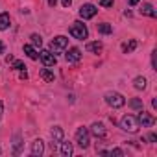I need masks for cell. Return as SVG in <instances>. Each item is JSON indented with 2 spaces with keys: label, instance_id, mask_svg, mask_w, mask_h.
I'll use <instances>...</instances> for the list:
<instances>
[{
  "label": "cell",
  "instance_id": "1",
  "mask_svg": "<svg viewBox=\"0 0 157 157\" xmlns=\"http://www.w3.org/2000/svg\"><path fill=\"white\" fill-rule=\"evenodd\" d=\"M70 35L74 37V39H80V41H83V39H87V35H89V30H87V26L83 24V22H80V21H76V22H72V26H70Z\"/></svg>",
  "mask_w": 157,
  "mask_h": 157
},
{
  "label": "cell",
  "instance_id": "2",
  "mask_svg": "<svg viewBox=\"0 0 157 157\" xmlns=\"http://www.w3.org/2000/svg\"><path fill=\"white\" fill-rule=\"evenodd\" d=\"M120 128H122L124 131H128V133H137L140 126H139V122H137V117L126 115V117H122V120H120Z\"/></svg>",
  "mask_w": 157,
  "mask_h": 157
},
{
  "label": "cell",
  "instance_id": "3",
  "mask_svg": "<svg viewBox=\"0 0 157 157\" xmlns=\"http://www.w3.org/2000/svg\"><path fill=\"white\" fill-rule=\"evenodd\" d=\"M67 46H68V39L63 37V35H57V37H54L52 43H50V52L56 56V54H61Z\"/></svg>",
  "mask_w": 157,
  "mask_h": 157
},
{
  "label": "cell",
  "instance_id": "4",
  "mask_svg": "<svg viewBox=\"0 0 157 157\" xmlns=\"http://www.w3.org/2000/svg\"><path fill=\"white\" fill-rule=\"evenodd\" d=\"M105 102L111 105V107H115V109H118V107H122L124 104H126V98L120 94V93H115V91H109V93H105Z\"/></svg>",
  "mask_w": 157,
  "mask_h": 157
},
{
  "label": "cell",
  "instance_id": "5",
  "mask_svg": "<svg viewBox=\"0 0 157 157\" xmlns=\"http://www.w3.org/2000/svg\"><path fill=\"white\" fill-rule=\"evenodd\" d=\"M89 129L87 128H78V131H76V142H78V146H80V148H89V142H91V139H89Z\"/></svg>",
  "mask_w": 157,
  "mask_h": 157
},
{
  "label": "cell",
  "instance_id": "6",
  "mask_svg": "<svg viewBox=\"0 0 157 157\" xmlns=\"http://www.w3.org/2000/svg\"><path fill=\"white\" fill-rule=\"evenodd\" d=\"M96 13H98V8L94 4H83L80 8V17L82 19H93Z\"/></svg>",
  "mask_w": 157,
  "mask_h": 157
},
{
  "label": "cell",
  "instance_id": "7",
  "mask_svg": "<svg viewBox=\"0 0 157 157\" xmlns=\"http://www.w3.org/2000/svg\"><path fill=\"white\" fill-rule=\"evenodd\" d=\"M39 57H41V61H43V65H44V67H54V65L57 63V57H56L50 50H41Z\"/></svg>",
  "mask_w": 157,
  "mask_h": 157
},
{
  "label": "cell",
  "instance_id": "8",
  "mask_svg": "<svg viewBox=\"0 0 157 157\" xmlns=\"http://www.w3.org/2000/svg\"><path fill=\"white\" fill-rule=\"evenodd\" d=\"M137 122H139V126H142V128H150V126L155 124V118L140 109V113H139V117H137Z\"/></svg>",
  "mask_w": 157,
  "mask_h": 157
},
{
  "label": "cell",
  "instance_id": "9",
  "mask_svg": "<svg viewBox=\"0 0 157 157\" xmlns=\"http://www.w3.org/2000/svg\"><path fill=\"white\" fill-rule=\"evenodd\" d=\"M65 59H67L68 63H78V61L82 59V50L76 48V46H72V48L65 54Z\"/></svg>",
  "mask_w": 157,
  "mask_h": 157
},
{
  "label": "cell",
  "instance_id": "10",
  "mask_svg": "<svg viewBox=\"0 0 157 157\" xmlns=\"http://www.w3.org/2000/svg\"><path fill=\"white\" fill-rule=\"evenodd\" d=\"M50 137H52V148L56 150V146L63 140V129H61L59 126H54L52 131H50Z\"/></svg>",
  "mask_w": 157,
  "mask_h": 157
},
{
  "label": "cell",
  "instance_id": "11",
  "mask_svg": "<svg viewBox=\"0 0 157 157\" xmlns=\"http://www.w3.org/2000/svg\"><path fill=\"white\" fill-rule=\"evenodd\" d=\"M89 133H93V135L98 137V139H104V137H105V126H104L102 122H94V124L91 126Z\"/></svg>",
  "mask_w": 157,
  "mask_h": 157
},
{
  "label": "cell",
  "instance_id": "12",
  "mask_svg": "<svg viewBox=\"0 0 157 157\" xmlns=\"http://www.w3.org/2000/svg\"><path fill=\"white\" fill-rule=\"evenodd\" d=\"M43 153H44V142H43L41 139L33 140V142H32V155H33V157H41Z\"/></svg>",
  "mask_w": 157,
  "mask_h": 157
},
{
  "label": "cell",
  "instance_id": "13",
  "mask_svg": "<svg viewBox=\"0 0 157 157\" xmlns=\"http://www.w3.org/2000/svg\"><path fill=\"white\" fill-rule=\"evenodd\" d=\"M140 13H142V15H148V17H151V19H155V17H157V11L153 10V6H151V4H142Z\"/></svg>",
  "mask_w": 157,
  "mask_h": 157
},
{
  "label": "cell",
  "instance_id": "14",
  "mask_svg": "<svg viewBox=\"0 0 157 157\" xmlns=\"http://www.w3.org/2000/svg\"><path fill=\"white\" fill-rule=\"evenodd\" d=\"M102 48H104V44H102L100 41L87 43V46H85V50H87V52H93V54H98V52H102Z\"/></svg>",
  "mask_w": 157,
  "mask_h": 157
},
{
  "label": "cell",
  "instance_id": "15",
  "mask_svg": "<svg viewBox=\"0 0 157 157\" xmlns=\"http://www.w3.org/2000/svg\"><path fill=\"white\" fill-rule=\"evenodd\" d=\"M10 13H0V32H4L10 28Z\"/></svg>",
  "mask_w": 157,
  "mask_h": 157
},
{
  "label": "cell",
  "instance_id": "16",
  "mask_svg": "<svg viewBox=\"0 0 157 157\" xmlns=\"http://www.w3.org/2000/svg\"><path fill=\"white\" fill-rule=\"evenodd\" d=\"M61 144V155L63 157H70L72 155V142H59Z\"/></svg>",
  "mask_w": 157,
  "mask_h": 157
},
{
  "label": "cell",
  "instance_id": "17",
  "mask_svg": "<svg viewBox=\"0 0 157 157\" xmlns=\"http://www.w3.org/2000/svg\"><path fill=\"white\" fill-rule=\"evenodd\" d=\"M41 78H43L44 82L50 83V82H54V72H52L48 67H44V68H41Z\"/></svg>",
  "mask_w": 157,
  "mask_h": 157
},
{
  "label": "cell",
  "instance_id": "18",
  "mask_svg": "<svg viewBox=\"0 0 157 157\" xmlns=\"http://www.w3.org/2000/svg\"><path fill=\"white\" fill-rule=\"evenodd\" d=\"M137 44H139V43H137L135 39H131L129 43H124V44H122V52H124V54H131V52L137 48Z\"/></svg>",
  "mask_w": 157,
  "mask_h": 157
},
{
  "label": "cell",
  "instance_id": "19",
  "mask_svg": "<svg viewBox=\"0 0 157 157\" xmlns=\"http://www.w3.org/2000/svg\"><path fill=\"white\" fill-rule=\"evenodd\" d=\"M24 54H26L30 59H33V61H35V59H39V54L35 52V48H33L32 44H24Z\"/></svg>",
  "mask_w": 157,
  "mask_h": 157
},
{
  "label": "cell",
  "instance_id": "20",
  "mask_svg": "<svg viewBox=\"0 0 157 157\" xmlns=\"http://www.w3.org/2000/svg\"><path fill=\"white\" fill-rule=\"evenodd\" d=\"M133 87H135V89H139V91L146 89V78H144V76H139V78H135Z\"/></svg>",
  "mask_w": 157,
  "mask_h": 157
},
{
  "label": "cell",
  "instance_id": "21",
  "mask_svg": "<svg viewBox=\"0 0 157 157\" xmlns=\"http://www.w3.org/2000/svg\"><path fill=\"white\" fill-rule=\"evenodd\" d=\"M98 32L104 33V35H109V33H113V26L107 24V22H102V24H98Z\"/></svg>",
  "mask_w": 157,
  "mask_h": 157
},
{
  "label": "cell",
  "instance_id": "22",
  "mask_svg": "<svg viewBox=\"0 0 157 157\" xmlns=\"http://www.w3.org/2000/svg\"><path fill=\"white\" fill-rule=\"evenodd\" d=\"M21 135H15V139H13V153L15 155H19L21 153Z\"/></svg>",
  "mask_w": 157,
  "mask_h": 157
},
{
  "label": "cell",
  "instance_id": "23",
  "mask_svg": "<svg viewBox=\"0 0 157 157\" xmlns=\"http://www.w3.org/2000/svg\"><path fill=\"white\" fill-rule=\"evenodd\" d=\"M30 39H32V44H33V46H41V44H43V37H41L39 33H32Z\"/></svg>",
  "mask_w": 157,
  "mask_h": 157
},
{
  "label": "cell",
  "instance_id": "24",
  "mask_svg": "<svg viewBox=\"0 0 157 157\" xmlns=\"http://www.w3.org/2000/svg\"><path fill=\"white\" fill-rule=\"evenodd\" d=\"M11 63H13V65H11V68H13V70H22V68H26V65H24L22 61H15V59H13Z\"/></svg>",
  "mask_w": 157,
  "mask_h": 157
},
{
  "label": "cell",
  "instance_id": "25",
  "mask_svg": "<svg viewBox=\"0 0 157 157\" xmlns=\"http://www.w3.org/2000/svg\"><path fill=\"white\" fill-rule=\"evenodd\" d=\"M129 105H131L133 109H142V102H140L139 98H133V100L129 102Z\"/></svg>",
  "mask_w": 157,
  "mask_h": 157
},
{
  "label": "cell",
  "instance_id": "26",
  "mask_svg": "<svg viewBox=\"0 0 157 157\" xmlns=\"http://www.w3.org/2000/svg\"><path fill=\"white\" fill-rule=\"evenodd\" d=\"M113 2H115V0H100V6L102 8H111Z\"/></svg>",
  "mask_w": 157,
  "mask_h": 157
},
{
  "label": "cell",
  "instance_id": "27",
  "mask_svg": "<svg viewBox=\"0 0 157 157\" xmlns=\"http://www.w3.org/2000/svg\"><path fill=\"white\" fill-rule=\"evenodd\" d=\"M111 155H115V157H122V155H124V151H122L120 148H115V150L111 151Z\"/></svg>",
  "mask_w": 157,
  "mask_h": 157
},
{
  "label": "cell",
  "instance_id": "28",
  "mask_svg": "<svg viewBox=\"0 0 157 157\" xmlns=\"http://www.w3.org/2000/svg\"><path fill=\"white\" fill-rule=\"evenodd\" d=\"M148 140H150V142H155V140H157V135H155V133H150V135H148Z\"/></svg>",
  "mask_w": 157,
  "mask_h": 157
},
{
  "label": "cell",
  "instance_id": "29",
  "mask_svg": "<svg viewBox=\"0 0 157 157\" xmlns=\"http://www.w3.org/2000/svg\"><path fill=\"white\" fill-rule=\"evenodd\" d=\"M61 4H63V8H68L72 4V0H61Z\"/></svg>",
  "mask_w": 157,
  "mask_h": 157
},
{
  "label": "cell",
  "instance_id": "30",
  "mask_svg": "<svg viewBox=\"0 0 157 157\" xmlns=\"http://www.w3.org/2000/svg\"><path fill=\"white\" fill-rule=\"evenodd\" d=\"M21 78H22V80H26V78H28V72H26V70H24V68H22V70H21Z\"/></svg>",
  "mask_w": 157,
  "mask_h": 157
},
{
  "label": "cell",
  "instance_id": "31",
  "mask_svg": "<svg viewBox=\"0 0 157 157\" xmlns=\"http://www.w3.org/2000/svg\"><path fill=\"white\" fill-rule=\"evenodd\" d=\"M139 2H140V0H128V4H129V6H137Z\"/></svg>",
  "mask_w": 157,
  "mask_h": 157
},
{
  "label": "cell",
  "instance_id": "32",
  "mask_svg": "<svg viewBox=\"0 0 157 157\" xmlns=\"http://www.w3.org/2000/svg\"><path fill=\"white\" fill-rule=\"evenodd\" d=\"M4 50H6V46H4V43L0 41V54H4Z\"/></svg>",
  "mask_w": 157,
  "mask_h": 157
},
{
  "label": "cell",
  "instance_id": "33",
  "mask_svg": "<svg viewBox=\"0 0 157 157\" xmlns=\"http://www.w3.org/2000/svg\"><path fill=\"white\" fill-rule=\"evenodd\" d=\"M56 4H57V0H48V6H52V8H54Z\"/></svg>",
  "mask_w": 157,
  "mask_h": 157
},
{
  "label": "cell",
  "instance_id": "34",
  "mask_svg": "<svg viewBox=\"0 0 157 157\" xmlns=\"http://www.w3.org/2000/svg\"><path fill=\"white\" fill-rule=\"evenodd\" d=\"M2 113H4V105H2V102H0V118H2Z\"/></svg>",
  "mask_w": 157,
  "mask_h": 157
}]
</instances>
